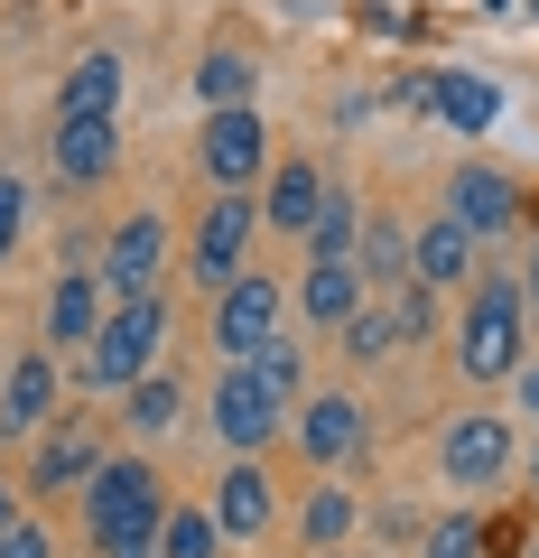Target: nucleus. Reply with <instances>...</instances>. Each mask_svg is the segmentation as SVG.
I'll return each mask as SVG.
<instances>
[{"instance_id": "40", "label": "nucleus", "mask_w": 539, "mask_h": 558, "mask_svg": "<svg viewBox=\"0 0 539 558\" xmlns=\"http://www.w3.org/2000/svg\"><path fill=\"white\" fill-rule=\"evenodd\" d=\"M94 558H102V549H94ZM121 558H159V549H121Z\"/></svg>"}, {"instance_id": "21", "label": "nucleus", "mask_w": 539, "mask_h": 558, "mask_svg": "<svg viewBox=\"0 0 539 558\" xmlns=\"http://www.w3.org/2000/svg\"><path fill=\"white\" fill-rule=\"evenodd\" d=\"M354 270H363V289H372V299L409 289V223H391V215H363V233H354Z\"/></svg>"}, {"instance_id": "33", "label": "nucleus", "mask_w": 539, "mask_h": 558, "mask_svg": "<svg viewBox=\"0 0 539 558\" xmlns=\"http://www.w3.org/2000/svg\"><path fill=\"white\" fill-rule=\"evenodd\" d=\"M0 558H57L47 521H38V512H28V521H10V531H0Z\"/></svg>"}, {"instance_id": "12", "label": "nucleus", "mask_w": 539, "mask_h": 558, "mask_svg": "<svg viewBox=\"0 0 539 558\" xmlns=\"http://www.w3.org/2000/svg\"><path fill=\"white\" fill-rule=\"evenodd\" d=\"M215 531H223V549H242V539H270V521H280V484H270V465L260 457H223V475H215Z\"/></svg>"}, {"instance_id": "20", "label": "nucleus", "mask_w": 539, "mask_h": 558, "mask_svg": "<svg viewBox=\"0 0 539 558\" xmlns=\"http://www.w3.org/2000/svg\"><path fill=\"white\" fill-rule=\"evenodd\" d=\"M177 418H186V381L177 373H140L131 391H121V438L131 447H159Z\"/></svg>"}, {"instance_id": "32", "label": "nucleus", "mask_w": 539, "mask_h": 558, "mask_svg": "<svg viewBox=\"0 0 539 558\" xmlns=\"http://www.w3.org/2000/svg\"><path fill=\"white\" fill-rule=\"evenodd\" d=\"M28 205H38V196H28V178H0V260L20 252V233H28Z\"/></svg>"}, {"instance_id": "19", "label": "nucleus", "mask_w": 539, "mask_h": 558, "mask_svg": "<svg viewBox=\"0 0 539 558\" xmlns=\"http://www.w3.org/2000/svg\"><path fill=\"white\" fill-rule=\"evenodd\" d=\"M102 317H112V289L94 270H57V289H47V344L57 354H84L102 336Z\"/></svg>"}, {"instance_id": "4", "label": "nucleus", "mask_w": 539, "mask_h": 558, "mask_svg": "<svg viewBox=\"0 0 539 558\" xmlns=\"http://www.w3.org/2000/svg\"><path fill=\"white\" fill-rule=\"evenodd\" d=\"M252 252H260V196H242V186H215V205H205L196 233H186V279L215 299V289H233V279L252 270Z\"/></svg>"}, {"instance_id": "1", "label": "nucleus", "mask_w": 539, "mask_h": 558, "mask_svg": "<svg viewBox=\"0 0 539 558\" xmlns=\"http://www.w3.org/2000/svg\"><path fill=\"white\" fill-rule=\"evenodd\" d=\"M159 521H168V475L149 465V447H112L102 475L84 484V539H94L102 558L159 549Z\"/></svg>"}, {"instance_id": "22", "label": "nucleus", "mask_w": 539, "mask_h": 558, "mask_svg": "<svg viewBox=\"0 0 539 558\" xmlns=\"http://www.w3.org/2000/svg\"><path fill=\"white\" fill-rule=\"evenodd\" d=\"M252 84H260V57H252L242 38H215V47L196 57V102H205V112H223V102H252Z\"/></svg>"}, {"instance_id": "11", "label": "nucleus", "mask_w": 539, "mask_h": 558, "mask_svg": "<svg viewBox=\"0 0 539 558\" xmlns=\"http://www.w3.org/2000/svg\"><path fill=\"white\" fill-rule=\"evenodd\" d=\"M289 326V289L280 279H260V270H242L233 289H215V354H252V344H270Z\"/></svg>"}, {"instance_id": "37", "label": "nucleus", "mask_w": 539, "mask_h": 558, "mask_svg": "<svg viewBox=\"0 0 539 558\" xmlns=\"http://www.w3.org/2000/svg\"><path fill=\"white\" fill-rule=\"evenodd\" d=\"M10 521H28V512H20V494H10V484H0V531H10Z\"/></svg>"}, {"instance_id": "14", "label": "nucleus", "mask_w": 539, "mask_h": 558, "mask_svg": "<svg viewBox=\"0 0 539 558\" xmlns=\"http://www.w3.org/2000/svg\"><path fill=\"white\" fill-rule=\"evenodd\" d=\"M475 252H483V242L465 233L456 215H428L419 233H409V289H438V299H465V289H475Z\"/></svg>"}, {"instance_id": "2", "label": "nucleus", "mask_w": 539, "mask_h": 558, "mask_svg": "<svg viewBox=\"0 0 539 558\" xmlns=\"http://www.w3.org/2000/svg\"><path fill=\"white\" fill-rule=\"evenodd\" d=\"M530 363V299H520V279H483L465 289V317H456V373L502 391V381Z\"/></svg>"}, {"instance_id": "10", "label": "nucleus", "mask_w": 539, "mask_h": 558, "mask_svg": "<svg viewBox=\"0 0 539 558\" xmlns=\"http://www.w3.org/2000/svg\"><path fill=\"white\" fill-rule=\"evenodd\" d=\"M94 279L112 289V299H159V279H168V215H121L112 223V242H102V260H94Z\"/></svg>"}, {"instance_id": "7", "label": "nucleus", "mask_w": 539, "mask_h": 558, "mask_svg": "<svg viewBox=\"0 0 539 558\" xmlns=\"http://www.w3.org/2000/svg\"><path fill=\"white\" fill-rule=\"evenodd\" d=\"M205 428H215V447L223 457H270V447L289 438V410L270 391H260L242 363H223V381L205 391Z\"/></svg>"}, {"instance_id": "3", "label": "nucleus", "mask_w": 539, "mask_h": 558, "mask_svg": "<svg viewBox=\"0 0 539 558\" xmlns=\"http://www.w3.org/2000/svg\"><path fill=\"white\" fill-rule=\"evenodd\" d=\"M159 354H168V299H112V317H102V336L84 344L75 381L121 400L140 373H159Z\"/></svg>"}, {"instance_id": "24", "label": "nucleus", "mask_w": 539, "mask_h": 558, "mask_svg": "<svg viewBox=\"0 0 539 558\" xmlns=\"http://www.w3.org/2000/svg\"><path fill=\"white\" fill-rule=\"evenodd\" d=\"M354 521H363V502L344 494L335 475L307 484V502H298V539H307V549H344V539H354Z\"/></svg>"}, {"instance_id": "18", "label": "nucleus", "mask_w": 539, "mask_h": 558, "mask_svg": "<svg viewBox=\"0 0 539 558\" xmlns=\"http://www.w3.org/2000/svg\"><path fill=\"white\" fill-rule=\"evenodd\" d=\"M326 186H335V178H317V159H270V178H260V233L307 242V223H317Z\"/></svg>"}, {"instance_id": "27", "label": "nucleus", "mask_w": 539, "mask_h": 558, "mask_svg": "<svg viewBox=\"0 0 539 558\" xmlns=\"http://www.w3.org/2000/svg\"><path fill=\"white\" fill-rule=\"evenodd\" d=\"M428 112H438L446 131H483V121L502 112V94L483 75H438V102H428Z\"/></svg>"}, {"instance_id": "13", "label": "nucleus", "mask_w": 539, "mask_h": 558, "mask_svg": "<svg viewBox=\"0 0 539 558\" xmlns=\"http://www.w3.org/2000/svg\"><path fill=\"white\" fill-rule=\"evenodd\" d=\"M520 205H530V196H520V178H512V168H493V159H465L456 178H446V215H456L475 242H493V233H512V223H530Z\"/></svg>"}, {"instance_id": "9", "label": "nucleus", "mask_w": 539, "mask_h": 558, "mask_svg": "<svg viewBox=\"0 0 539 558\" xmlns=\"http://www.w3.org/2000/svg\"><path fill=\"white\" fill-rule=\"evenodd\" d=\"M102 457H112V428H102L94 410H57V418L38 428L28 484H38V494H84V484L102 475Z\"/></svg>"}, {"instance_id": "15", "label": "nucleus", "mask_w": 539, "mask_h": 558, "mask_svg": "<svg viewBox=\"0 0 539 558\" xmlns=\"http://www.w3.org/2000/svg\"><path fill=\"white\" fill-rule=\"evenodd\" d=\"M65 186H102L121 168V112H57V140H47Z\"/></svg>"}, {"instance_id": "28", "label": "nucleus", "mask_w": 539, "mask_h": 558, "mask_svg": "<svg viewBox=\"0 0 539 558\" xmlns=\"http://www.w3.org/2000/svg\"><path fill=\"white\" fill-rule=\"evenodd\" d=\"M159 558H223L215 512H205V502H168V521H159Z\"/></svg>"}, {"instance_id": "39", "label": "nucleus", "mask_w": 539, "mask_h": 558, "mask_svg": "<svg viewBox=\"0 0 539 558\" xmlns=\"http://www.w3.org/2000/svg\"><path fill=\"white\" fill-rule=\"evenodd\" d=\"M520 558H539V531H530V539H520Z\"/></svg>"}, {"instance_id": "23", "label": "nucleus", "mask_w": 539, "mask_h": 558, "mask_svg": "<svg viewBox=\"0 0 539 558\" xmlns=\"http://www.w3.org/2000/svg\"><path fill=\"white\" fill-rule=\"evenodd\" d=\"M242 373H252L260 391L280 400V410H298V400L317 391V381H307V344L289 336V326H280V336H270V344H252V354H242Z\"/></svg>"}, {"instance_id": "8", "label": "nucleus", "mask_w": 539, "mask_h": 558, "mask_svg": "<svg viewBox=\"0 0 539 558\" xmlns=\"http://www.w3.org/2000/svg\"><path fill=\"white\" fill-rule=\"evenodd\" d=\"M363 438H372V410H363L354 391H307L298 410H289V447L307 457V475H335V465H354Z\"/></svg>"}, {"instance_id": "31", "label": "nucleus", "mask_w": 539, "mask_h": 558, "mask_svg": "<svg viewBox=\"0 0 539 558\" xmlns=\"http://www.w3.org/2000/svg\"><path fill=\"white\" fill-rule=\"evenodd\" d=\"M391 317H400V344H428L438 336V289H391Z\"/></svg>"}, {"instance_id": "38", "label": "nucleus", "mask_w": 539, "mask_h": 558, "mask_svg": "<svg viewBox=\"0 0 539 558\" xmlns=\"http://www.w3.org/2000/svg\"><path fill=\"white\" fill-rule=\"evenodd\" d=\"M520 475H530V494H539V447H530V457H520Z\"/></svg>"}, {"instance_id": "26", "label": "nucleus", "mask_w": 539, "mask_h": 558, "mask_svg": "<svg viewBox=\"0 0 539 558\" xmlns=\"http://www.w3.org/2000/svg\"><path fill=\"white\" fill-rule=\"evenodd\" d=\"M57 112H121V57H112V47H94V57H75V65H65Z\"/></svg>"}, {"instance_id": "35", "label": "nucleus", "mask_w": 539, "mask_h": 558, "mask_svg": "<svg viewBox=\"0 0 539 558\" xmlns=\"http://www.w3.org/2000/svg\"><path fill=\"white\" fill-rule=\"evenodd\" d=\"M391 102H400V112H428V102H438V75H400Z\"/></svg>"}, {"instance_id": "29", "label": "nucleus", "mask_w": 539, "mask_h": 558, "mask_svg": "<svg viewBox=\"0 0 539 558\" xmlns=\"http://www.w3.org/2000/svg\"><path fill=\"white\" fill-rule=\"evenodd\" d=\"M354 233H363V205L344 196V186H326L317 223H307V252H317V260H354Z\"/></svg>"}, {"instance_id": "16", "label": "nucleus", "mask_w": 539, "mask_h": 558, "mask_svg": "<svg viewBox=\"0 0 539 558\" xmlns=\"http://www.w3.org/2000/svg\"><path fill=\"white\" fill-rule=\"evenodd\" d=\"M57 391H65V373H57V354H20L10 373H0V438L10 447H38V428L57 418Z\"/></svg>"}, {"instance_id": "17", "label": "nucleus", "mask_w": 539, "mask_h": 558, "mask_svg": "<svg viewBox=\"0 0 539 558\" xmlns=\"http://www.w3.org/2000/svg\"><path fill=\"white\" fill-rule=\"evenodd\" d=\"M363 299H372V289H363V270H354V260H317V252H307L298 289H289V317H298L307 336H335V326L354 317Z\"/></svg>"}, {"instance_id": "25", "label": "nucleus", "mask_w": 539, "mask_h": 558, "mask_svg": "<svg viewBox=\"0 0 539 558\" xmlns=\"http://www.w3.org/2000/svg\"><path fill=\"white\" fill-rule=\"evenodd\" d=\"M335 344H344V363H363V373H372V363H391V354H409V344H400V317H391V299H363L354 317L335 326Z\"/></svg>"}, {"instance_id": "36", "label": "nucleus", "mask_w": 539, "mask_h": 558, "mask_svg": "<svg viewBox=\"0 0 539 558\" xmlns=\"http://www.w3.org/2000/svg\"><path fill=\"white\" fill-rule=\"evenodd\" d=\"M520 299L539 307V233H530V260H520Z\"/></svg>"}, {"instance_id": "5", "label": "nucleus", "mask_w": 539, "mask_h": 558, "mask_svg": "<svg viewBox=\"0 0 539 558\" xmlns=\"http://www.w3.org/2000/svg\"><path fill=\"white\" fill-rule=\"evenodd\" d=\"M512 465H520V418L456 410L438 428V475L456 484V494H493V484H512Z\"/></svg>"}, {"instance_id": "30", "label": "nucleus", "mask_w": 539, "mask_h": 558, "mask_svg": "<svg viewBox=\"0 0 539 558\" xmlns=\"http://www.w3.org/2000/svg\"><path fill=\"white\" fill-rule=\"evenodd\" d=\"M419 558H483V521L475 512H438L419 531Z\"/></svg>"}, {"instance_id": "34", "label": "nucleus", "mask_w": 539, "mask_h": 558, "mask_svg": "<svg viewBox=\"0 0 539 558\" xmlns=\"http://www.w3.org/2000/svg\"><path fill=\"white\" fill-rule=\"evenodd\" d=\"M502 391H512V418H520V428H539V354L520 363V373L502 381Z\"/></svg>"}, {"instance_id": "41", "label": "nucleus", "mask_w": 539, "mask_h": 558, "mask_svg": "<svg viewBox=\"0 0 539 558\" xmlns=\"http://www.w3.org/2000/svg\"><path fill=\"white\" fill-rule=\"evenodd\" d=\"M307 558H344V549H307Z\"/></svg>"}, {"instance_id": "6", "label": "nucleus", "mask_w": 539, "mask_h": 558, "mask_svg": "<svg viewBox=\"0 0 539 558\" xmlns=\"http://www.w3.org/2000/svg\"><path fill=\"white\" fill-rule=\"evenodd\" d=\"M270 121H260V102H223V112L196 121V168L215 186H242V196H260V178H270Z\"/></svg>"}]
</instances>
